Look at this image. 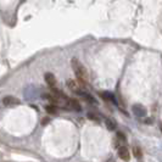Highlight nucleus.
Here are the masks:
<instances>
[{
    "label": "nucleus",
    "mask_w": 162,
    "mask_h": 162,
    "mask_svg": "<svg viewBox=\"0 0 162 162\" xmlns=\"http://www.w3.org/2000/svg\"><path fill=\"white\" fill-rule=\"evenodd\" d=\"M67 106H68L69 109L74 110V111H81L82 110V107H81V105H79V103H78V100H76V99H68Z\"/></svg>",
    "instance_id": "obj_7"
},
{
    "label": "nucleus",
    "mask_w": 162,
    "mask_h": 162,
    "mask_svg": "<svg viewBox=\"0 0 162 162\" xmlns=\"http://www.w3.org/2000/svg\"><path fill=\"white\" fill-rule=\"evenodd\" d=\"M118 156H119L122 160H124V161H128L129 157H130L129 151H128V149L126 146H119V148H118Z\"/></svg>",
    "instance_id": "obj_4"
},
{
    "label": "nucleus",
    "mask_w": 162,
    "mask_h": 162,
    "mask_svg": "<svg viewBox=\"0 0 162 162\" xmlns=\"http://www.w3.org/2000/svg\"><path fill=\"white\" fill-rule=\"evenodd\" d=\"M3 103L5 106H13V105H18L20 104V100L13 98V96H5L3 99Z\"/></svg>",
    "instance_id": "obj_5"
},
{
    "label": "nucleus",
    "mask_w": 162,
    "mask_h": 162,
    "mask_svg": "<svg viewBox=\"0 0 162 162\" xmlns=\"http://www.w3.org/2000/svg\"><path fill=\"white\" fill-rule=\"evenodd\" d=\"M133 154H134V156H135L137 159H141V156H143L141 150H140L139 148H135V146H134V149H133Z\"/></svg>",
    "instance_id": "obj_12"
},
{
    "label": "nucleus",
    "mask_w": 162,
    "mask_h": 162,
    "mask_svg": "<svg viewBox=\"0 0 162 162\" xmlns=\"http://www.w3.org/2000/svg\"><path fill=\"white\" fill-rule=\"evenodd\" d=\"M100 95H101V98H103V99H105V100H107V101H111L112 104H117V101H116L115 96H114V94H112V93L103 92V93H100Z\"/></svg>",
    "instance_id": "obj_8"
},
{
    "label": "nucleus",
    "mask_w": 162,
    "mask_h": 162,
    "mask_svg": "<svg viewBox=\"0 0 162 162\" xmlns=\"http://www.w3.org/2000/svg\"><path fill=\"white\" fill-rule=\"evenodd\" d=\"M88 117H89L90 119H94V121H99V116L94 115V114H92V112H89V114H88Z\"/></svg>",
    "instance_id": "obj_14"
},
{
    "label": "nucleus",
    "mask_w": 162,
    "mask_h": 162,
    "mask_svg": "<svg viewBox=\"0 0 162 162\" xmlns=\"http://www.w3.org/2000/svg\"><path fill=\"white\" fill-rule=\"evenodd\" d=\"M132 110H133L134 115L138 116V117H145V116H146V109H145L143 105H140V104L133 105Z\"/></svg>",
    "instance_id": "obj_2"
},
{
    "label": "nucleus",
    "mask_w": 162,
    "mask_h": 162,
    "mask_svg": "<svg viewBox=\"0 0 162 162\" xmlns=\"http://www.w3.org/2000/svg\"><path fill=\"white\" fill-rule=\"evenodd\" d=\"M46 123H49V118H44L43 119V124H46Z\"/></svg>",
    "instance_id": "obj_15"
},
{
    "label": "nucleus",
    "mask_w": 162,
    "mask_h": 162,
    "mask_svg": "<svg viewBox=\"0 0 162 162\" xmlns=\"http://www.w3.org/2000/svg\"><path fill=\"white\" fill-rule=\"evenodd\" d=\"M72 68L76 73V77H77V82L81 84L82 87H87L88 84V81H89V77H88V72H87V68L82 65L79 62V60L77 58H72Z\"/></svg>",
    "instance_id": "obj_1"
},
{
    "label": "nucleus",
    "mask_w": 162,
    "mask_h": 162,
    "mask_svg": "<svg viewBox=\"0 0 162 162\" xmlns=\"http://www.w3.org/2000/svg\"><path fill=\"white\" fill-rule=\"evenodd\" d=\"M105 124L109 130H115L116 129V122L112 119V118H106L105 119Z\"/></svg>",
    "instance_id": "obj_10"
},
{
    "label": "nucleus",
    "mask_w": 162,
    "mask_h": 162,
    "mask_svg": "<svg viewBox=\"0 0 162 162\" xmlns=\"http://www.w3.org/2000/svg\"><path fill=\"white\" fill-rule=\"evenodd\" d=\"M79 95H81L82 98L85 100V101H88L89 104H96V100L93 98L90 94H88V93H85V92H81L79 93Z\"/></svg>",
    "instance_id": "obj_9"
},
{
    "label": "nucleus",
    "mask_w": 162,
    "mask_h": 162,
    "mask_svg": "<svg viewBox=\"0 0 162 162\" xmlns=\"http://www.w3.org/2000/svg\"><path fill=\"white\" fill-rule=\"evenodd\" d=\"M45 110L49 114H56V106L55 105H46Z\"/></svg>",
    "instance_id": "obj_11"
},
{
    "label": "nucleus",
    "mask_w": 162,
    "mask_h": 162,
    "mask_svg": "<svg viewBox=\"0 0 162 162\" xmlns=\"http://www.w3.org/2000/svg\"><path fill=\"white\" fill-rule=\"evenodd\" d=\"M117 137H118V139H119V141H122V143H126V135H124L123 133L118 132V133H117Z\"/></svg>",
    "instance_id": "obj_13"
},
{
    "label": "nucleus",
    "mask_w": 162,
    "mask_h": 162,
    "mask_svg": "<svg viewBox=\"0 0 162 162\" xmlns=\"http://www.w3.org/2000/svg\"><path fill=\"white\" fill-rule=\"evenodd\" d=\"M44 78H45L46 84H48L49 87H51V89H53V88L55 87V84H56V78H55V76H54L53 73H45Z\"/></svg>",
    "instance_id": "obj_6"
},
{
    "label": "nucleus",
    "mask_w": 162,
    "mask_h": 162,
    "mask_svg": "<svg viewBox=\"0 0 162 162\" xmlns=\"http://www.w3.org/2000/svg\"><path fill=\"white\" fill-rule=\"evenodd\" d=\"M67 87H68L69 90L77 93V94H79V93L82 92V90H81V84H79V83H78L77 81L68 79V81H67Z\"/></svg>",
    "instance_id": "obj_3"
}]
</instances>
